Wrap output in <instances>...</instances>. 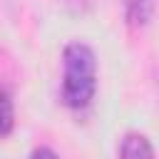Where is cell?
<instances>
[{
    "label": "cell",
    "mask_w": 159,
    "mask_h": 159,
    "mask_svg": "<svg viewBox=\"0 0 159 159\" xmlns=\"http://www.w3.org/2000/svg\"><path fill=\"white\" fill-rule=\"evenodd\" d=\"M152 12H154V0H127L124 17L129 27H144L152 20Z\"/></svg>",
    "instance_id": "3"
},
{
    "label": "cell",
    "mask_w": 159,
    "mask_h": 159,
    "mask_svg": "<svg viewBox=\"0 0 159 159\" xmlns=\"http://www.w3.org/2000/svg\"><path fill=\"white\" fill-rule=\"evenodd\" d=\"M12 122H15V112H12V97L7 89H2V129L0 134L2 137H10L12 132Z\"/></svg>",
    "instance_id": "4"
},
{
    "label": "cell",
    "mask_w": 159,
    "mask_h": 159,
    "mask_svg": "<svg viewBox=\"0 0 159 159\" xmlns=\"http://www.w3.org/2000/svg\"><path fill=\"white\" fill-rule=\"evenodd\" d=\"M119 159H154V149H152V144H149V139L144 134L129 132L122 139Z\"/></svg>",
    "instance_id": "2"
},
{
    "label": "cell",
    "mask_w": 159,
    "mask_h": 159,
    "mask_svg": "<svg viewBox=\"0 0 159 159\" xmlns=\"http://www.w3.org/2000/svg\"><path fill=\"white\" fill-rule=\"evenodd\" d=\"M30 159H60L52 149H47V147H40V149H35L32 154H30Z\"/></svg>",
    "instance_id": "5"
},
{
    "label": "cell",
    "mask_w": 159,
    "mask_h": 159,
    "mask_svg": "<svg viewBox=\"0 0 159 159\" xmlns=\"http://www.w3.org/2000/svg\"><path fill=\"white\" fill-rule=\"evenodd\" d=\"M62 102L70 109H84L97 92V60L84 42H70L62 52Z\"/></svg>",
    "instance_id": "1"
}]
</instances>
